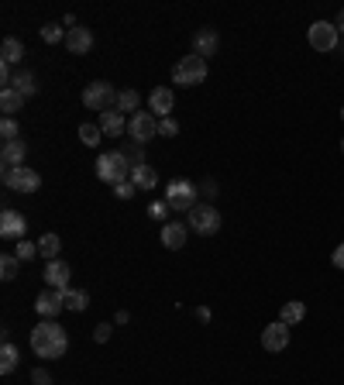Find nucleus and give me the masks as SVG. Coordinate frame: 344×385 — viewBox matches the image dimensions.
Here are the masks:
<instances>
[{"label":"nucleus","mask_w":344,"mask_h":385,"mask_svg":"<svg viewBox=\"0 0 344 385\" xmlns=\"http://www.w3.org/2000/svg\"><path fill=\"white\" fill-rule=\"evenodd\" d=\"M3 186L14 189V193H38L42 189V175L31 169V166H17V169H3L0 172Z\"/></svg>","instance_id":"nucleus-5"},{"label":"nucleus","mask_w":344,"mask_h":385,"mask_svg":"<svg viewBox=\"0 0 344 385\" xmlns=\"http://www.w3.org/2000/svg\"><path fill=\"white\" fill-rule=\"evenodd\" d=\"M83 107L86 110H114L117 107V89L110 83H103V80H96V83H89L83 89Z\"/></svg>","instance_id":"nucleus-6"},{"label":"nucleus","mask_w":344,"mask_h":385,"mask_svg":"<svg viewBox=\"0 0 344 385\" xmlns=\"http://www.w3.org/2000/svg\"><path fill=\"white\" fill-rule=\"evenodd\" d=\"M117 110L121 114H138V93L134 89H121L117 93Z\"/></svg>","instance_id":"nucleus-28"},{"label":"nucleus","mask_w":344,"mask_h":385,"mask_svg":"<svg viewBox=\"0 0 344 385\" xmlns=\"http://www.w3.org/2000/svg\"><path fill=\"white\" fill-rule=\"evenodd\" d=\"M203 80H207V59H200V55H182V59L172 66V83L200 86Z\"/></svg>","instance_id":"nucleus-3"},{"label":"nucleus","mask_w":344,"mask_h":385,"mask_svg":"<svg viewBox=\"0 0 344 385\" xmlns=\"http://www.w3.org/2000/svg\"><path fill=\"white\" fill-rule=\"evenodd\" d=\"M62 252V241H59V234H42V241H38V255L45 261H55Z\"/></svg>","instance_id":"nucleus-24"},{"label":"nucleus","mask_w":344,"mask_h":385,"mask_svg":"<svg viewBox=\"0 0 344 385\" xmlns=\"http://www.w3.org/2000/svg\"><path fill=\"white\" fill-rule=\"evenodd\" d=\"M203 196H217V186H214V182H203Z\"/></svg>","instance_id":"nucleus-41"},{"label":"nucleus","mask_w":344,"mask_h":385,"mask_svg":"<svg viewBox=\"0 0 344 385\" xmlns=\"http://www.w3.org/2000/svg\"><path fill=\"white\" fill-rule=\"evenodd\" d=\"M189 231H196V234H217L220 231V214H217L214 207H207V203H196L189 210Z\"/></svg>","instance_id":"nucleus-9"},{"label":"nucleus","mask_w":344,"mask_h":385,"mask_svg":"<svg viewBox=\"0 0 344 385\" xmlns=\"http://www.w3.org/2000/svg\"><path fill=\"white\" fill-rule=\"evenodd\" d=\"M66 48H69L73 55H86V52L93 48V31L83 28V24L69 28V31H66Z\"/></svg>","instance_id":"nucleus-16"},{"label":"nucleus","mask_w":344,"mask_h":385,"mask_svg":"<svg viewBox=\"0 0 344 385\" xmlns=\"http://www.w3.org/2000/svg\"><path fill=\"white\" fill-rule=\"evenodd\" d=\"M66 347H69V334H66V327H59L55 320H42L35 330H31V351L38 354V358H62L66 354Z\"/></svg>","instance_id":"nucleus-1"},{"label":"nucleus","mask_w":344,"mask_h":385,"mask_svg":"<svg viewBox=\"0 0 344 385\" xmlns=\"http://www.w3.org/2000/svg\"><path fill=\"white\" fill-rule=\"evenodd\" d=\"M331 261H334L338 268H344V245H338V248H334V255H331Z\"/></svg>","instance_id":"nucleus-40"},{"label":"nucleus","mask_w":344,"mask_h":385,"mask_svg":"<svg viewBox=\"0 0 344 385\" xmlns=\"http://www.w3.org/2000/svg\"><path fill=\"white\" fill-rule=\"evenodd\" d=\"M217 48H220V38H217L214 28H200V31L193 35V55L210 59V55H217Z\"/></svg>","instance_id":"nucleus-14"},{"label":"nucleus","mask_w":344,"mask_h":385,"mask_svg":"<svg viewBox=\"0 0 344 385\" xmlns=\"http://www.w3.org/2000/svg\"><path fill=\"white\" fill-rule=\"evenodd\" d=\"M69 275H73V268H69L66 261H59V258L45 265V286H48V289H62V293H66V289H69Z\"/></svg>","instance_id":"nucleus-13"},{"label":"nucleus","mask_w":344,"mask_h":385,"mask_svg":"<svg viewBox=\"0 0 344 385\" xmlns=\"http://www.w3.org/2000/svg\"><path fill=\"white\" fill-rule=\"evenodd\" d=\"M128 134H131L134 145H148L152 138H159V117H155L152 110H138V114H131Z\"/></svg>","instance_id":"nucleus-7"},{"label":"nucleus","mask_w":344,"mask_h":385,"mask_svg":"<svg viewBox=\"0 0 344 385\" xmlns=\"http://www.w3.org/2000/svg\"><path fill=\"white\" fill-rule=\"evenodd\" d=\"M42 42H48V45L66 42V31H62L59 24H45V28H42Z\"/></svg>","instance_id":"nucleus-31"},{"label":"nucleus","mask_w":344,"mask_h":385,"mask_svg":"<svg viewBox=\"0 0 344 385\" xmlns=\"http://www.w3.org/2000/svg\"><path fill=\"white\" fill-rule=\"evenodd\" d=\"M303 317H306V303L293 300V303H286V306H282V317H279V320L293 327V324H303Z\"/></svg>","instance_id":"nucleus-25"},{"label":"nucleus","mask_w":344,"mask_h":385,"mask_svg":"<svg viewBox=\"0 0 344 385\" xmlns=\"http://www.w3.org/2000/svg\"><path fill=\"white\" fill-rule=\"evenodd\" d=\"M21 107H24V96H21L14 86H3V89H0V110H3V117H14Z\"/></svg>","instance_id":"nucleus-20"},{"label":"nucleus","mask_w":344,"mask_h":385,"mask_svg":"<svg viewBox=\"0 0 344 385\" xmlns=\"http://www.w3.org/2000/svg\"><path fill=\"white\" fill-rule=\"evenodd\" d=\"M14 368H17V347L10 341H3V347H0V372L10 375Z\"/></svg>","instance_id":"nucleus-26"},{"label":"nucleus","mask_w":344,"mask_h":385,"mask_svg":"<svg viewBox=\"0 0 344 385\" xmlns=\"http://www.w3.org/2000/svg\"><path fill=\"white\" fill-rule=\"evenodd\" d=\"M24 159H28V145L17 138V141H3V148H0V162H3V169H17V166H24Z\"/></svg>","instance_id":"nucleus-15"},{"label":"nucleus","mask_w":344,"mask_h":385,"mask_svg":"<svg viewBox=\"0 0 344 385\" xmlns=\"http://www.w3.org/2000/svg\"><path fill=\"white\" fill-rule=\"evenodd\" d=\"M196 193L200 189L189 179H172L169 186H166V203H169L172 210H179V214H189L196 207Z\"/></svg>","instance_id":"nucleus-4"},{"label":"nucleus","mask_w":344,"mask_h":385,"mask_svg":"<svg viewBox=\"0 0 344 385\" xmlns=\"http://www.w3.org/2000/svg\"><path fill=\"white\" fill-rule=\"evenodd\" d=\"M86 306H89V293H86V289H66V310L83 313Z\"/></svg>","instance_id":"nucleus-27"},{"label":"nucleus","mask_w":344,"mask_h":385,"mask_svg":"<svg viewBox=\"0 0 344 385\" xmlns=\"http://www.w3.org/2000/svg\"><path fill=\"white\" fill-rule=\"evenodd\" d=\"M175 134H179V124L172 117H162L159 121V138H175Z\"/></svg>","instance_id":"nucleus-34"},{"label":"nucleus","mask_w":344,"mask_h":385,"mask_svg":"<svg viewBox=\"0 0 344 385\" xmlns=\"http://www.w3.org/2000/svg\"><path fill=\"white\" fill-rule=\"evenodd\" d=\"M131 182L138 189H155L159 186V172L152 169V166H138V169H131Z\"/></svg>","instance_id":"nucleus-21"},{"label":"nucleus","mask_w":344,"mask_h":385,"mask_svg":"<svg viewBox=\"0 0 344 385\" xmlns=\"http://www.w3.org/2000/svg\"><path fill=\"white\" fill-rule=\"evenodd\" d=\"M100 124H80V141H83L86 148H96L100 145Z\"/></svg>","instance_id":"nucleus-30"},{"label":"nucleus","mask_w":344,"mask_h":385,"mask_svg":"<svg viewBox=\"0 0 344 385\" xmlns=\"http://www.w3.org/2000/svg\"><path fill=\"white\" fill-rule=\"evenodd\" d=\"M17 134H21V131L14 124V117H3V121H0V138H3V141H17Z\"/></svg>","instance_id":"nucleus-32"},{"label":"nucleus","mask_w":344,"mask_h":385,"mask_svg":"<svg viewBox=\"0 0 344 385\" xmlns=\"http://www.w3.org/2000/svg\"><path fill=\"white\" fill-rule=\"evenodd\" d=\"M107 337H110V324H100V327H96V330H93V341H107Z\"/></svg>","instance_id":"nucleus-38"},{"label":"nucleus","mask_w":344,"mask_h":385,"mask_svg":"<svg viewBox=\"0 0 344 385\" xmlns=\"http://www.w3.org/2000/svg\"><path fill=\"white\" fill-rule=\"evenodd\" d=\"M148 103H152V114L162 121V117H169V114H172V103H175V96H172L169 86H159V89H152Z\"/></svg>","instance_id":"nucleus-17"},{"label":"nucleus","mask_w":344,"mask_h":385,"mask_svg":"<svg viewBox=\"0 0 344 385\" xmlns=\"http://www.w3.org/2000/svg\"><path fill=\"white\" fill-rule=\"evenodd\" d=\"M169 210H172V207L166 203V196H162V200H155V203L148 207V214L155 217V220H166V214H169Z\"/></svg>","instance_id":"nucleus-36"},{"label":"nucleus","mask_w":344,"mask_h":385,"mask_svg":"<svg viewBox=\"0 0 344 385\" xmlns=\"http://www.w3.org/2000/svg\"><path fill=\"white\" fill-rule=\"evenodd\" d=\"M341 155H344V138H341Z\"/></svg>","instance_id":"nucleus-43"},{"label":"nucleus","mask_w":344,"mask_h":385,"mask_svg":"<svg viewBox=\"0 0 344 385\" xmlns=\"http://www.w3.org/2000/svg\"><path fill=\"white\" fill-rule=\"evenodd\" d=\"M31 379H35V385H52V379H48V372H45V368H35V375H31Z\"/></svg>","instance_id":"nucleus-39"},{"label":"nucleus","mask_w":344,"mask_h":385,"mask_svg":"<svg viewBox=\"0 0 344 385\" xmlns=\"http://www.w3.org/2000/svg\"><path fill=\"white\" fill-rule=\"evenodd\" d=\"M24 231H28V220L17 214V210H3V214H0V238H7V241H24Z\"/></svg>","instance_id":"nucleus-12"},{"label":"nucleus","mask_w":344,"mask_h":385,"mask_svg":"<svg viewBox=\"0 0 344 385\" xmlns=\"http://www.w3.org/2000/svg\"><path fill=\"white\" fill-rule=\"evenodd\" d=\"M338 38H341V31L334 28V21H313V24H310V45H313L317 52H334V48H338Z\"/></svg>","instance_id":"nucleus-8"},{"label":"nucleus","mask_w":344,"mask_h":385,"mask_svg":"<svg viewBox=\"0 0 344 385\" xmlns=\"http://www.w3.org/2000/svg\"><path fill=\"white\" fill-rule=\"evenodd\" d=\"M134 193H138V186H134V182H121V186H114V196H117V200H131V196H134Z\"/></svg>","instance_id":"nucleus-37"},{"label":"nucleus","mask_w":344,"mask_h":385,"mask_svg":"<svg viewBox=\"0 0 344 385\" xmlns=\"http://www.w3.org/2000/svg\"><path fill=\"white\" fill-rule=\"evenodd\" d=\"M14 255L21 258V261H31V258L38 255V245H31V241H17V248H14Z\"/></svg>","instance_id":"nucleus-33"},{"label":"nucleus","mask_w":344,"mask_h":385,"mask_svg":"<svg viewBox=\"0 0 344 385\" xmlns=\"http://www.w3.org/2000/svg\"><path fill=\"white\" fill-rule=\"evenodd\" d=\"M128 162H131V169H138V166H145V152H141V145H131L128 152Z\"/></svg>","instance_id":"nucleus-35"},{"label":"nucleus","mask_w":344,"mask_h":385,"mask_svg":"<svg viewBox=\"0 0 344 385\" xmlns=\"http://www.w3.org/2000/svg\"><path fill=\"white\" fill-rule=\"evenodd\" d=\"M100 131L103 134H110V138H121V134H128V121H124V114L114 107V110H103L100 114Z\"/></svg>","instance_id":"nucleus-18"},{"label":"nucleus","mask_w":344,"mask_h":385,"mask_svg":"<svg viewBox=\"0 0 344 385\" xmlns=\"http://www.w3.org/2000/svg\"><path fill=\"white\" fill-rule=\"evenodd\" d=\"M96 179L107 182V186H121L131 179V162L124 152H103L96 159Z\"/></svg>","instance_id":"nucleus-2"},{"label":"nucleus","mask_w":344,"mask_h":385,"mask_svg":"<svg viewBox=\"0 0 344 385\" xmlns=\"http://www.w3.org/2000/svg\"><path fill=\"white\" fill-rule=\"evenodd\" d=\"M10 86H14V89H17V93L24 96V100L38 93V83H35V73H28V69H21V73L14 76V83H10Z\"/></svg>","instance_id":"nucleus-23"},{"label":"nucleus","mask_w":344,"mask_h":385,"mask_svg":"<svg viewBox=\"0 0 344 385\" xmlns=\"http://www.w3.org/2000/svg\"><path fill=\"white\" fill-rule=\"evenodd\" d=\"M162 245H166L169 252H179V248H186V224H179V220H169V224H162Z\"/></svg>","instance_id":"nucleus-19"},{"label":"nucleus","mask_w":344,"mask_h":385,"mask_svg":"<svg viewBox=\"0 0 344 385\" xmlns=\"http://www.w3.org/2000/svg\"><path fill=\"white\" fill-rule=\"evenodd\" d=\"M261 347H265V351H286V347H289V324H282V320L268 324V327L261 330Z\"/></svg>","instance_id":"nucleus-11"},{"label":"nucleus","mask_w":344,"mask_h":385,"mask_svg":"<svg viewBox=\"0 0 344 385\" xmlns=\"http://www.w3.org/2000/svg\"><path fill=\"white\" fill-rule=\"evenodd\" d=\"M17 265H21V258L17 255H0V279L10 282V279L17 275Z\"/></svg>","instance_id":"nucleus-29"},{"label":"nucleus","mask_w":344,"mask_h":385,"mask_svg":"<svg viewBox=\"0 0 344 385\" xmlns=\"http://www.w3.org/2000/svg\"><path fill=\"white\" fill-rule=\"evenodd\" d=\"M21 59H24V45L17 42V38H3V45H0V62L14 66V62H21Z\"/></svg>","instance_id":"nucleus-22"},{"label":"nucleus","mask_w":344,"mask_h":385,"mask_svg":"<svg viewBox=\"0 0 344 385\" xmlns=\"http://www.w3.org/2000/svg\"><path fill=\"white\" fill-rule=\"evenodd\" d=\"M35 310H38V317H42V320H55V317L66 310V293H62V289H48V286H45V293L35 300Z\"/></svg>","instance_id":"nucleus-10"},{"label":"nucleus","mask_w":344,"mask_h":385,"mask_svg":"<svg viewBox=\"0 0 344 385\" xmlns=\"http://www.w3.org/2000/svg\"><path fill=\"white\" fill-rule=\"evenodd\" d=\"M341 121H344V107H341Z\"/></svg>","instance_id":"nucleus-44"},{"label":"nucleus","mask_w":344,"mask_h":385,"mask_svg":"<svg viewBox=\"0 0 344 385\" xmlns=\"http://www.w3.org/2000/svg\"><path fill=\"white\" fill-rule=\"evenodd\" d=\"M334 28H338V31H341V35H344V10H341V14H338V21H334Z\"/></svg>","instance_id":"nucleus-42"}]
</instances>
